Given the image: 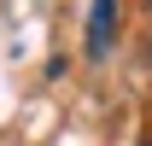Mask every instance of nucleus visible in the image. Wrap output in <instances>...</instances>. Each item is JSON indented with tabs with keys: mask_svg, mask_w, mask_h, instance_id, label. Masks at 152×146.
<instances>
[{
	"mask_svg": "<svg viewBox=\"0 0 152 146\" xmlns=\"http://www.w3.org/2000/svg\"><path fill=\"white\" fill-rule=\"evenodd\" d=\"M111 35H117V0H94V12H88V53L105 58Z\"/></svg>",
	"mask_w": 152,
	"mask_h": 146,
	"instance_id": "1",
	"label": "nucleus"
}]
</instances>
